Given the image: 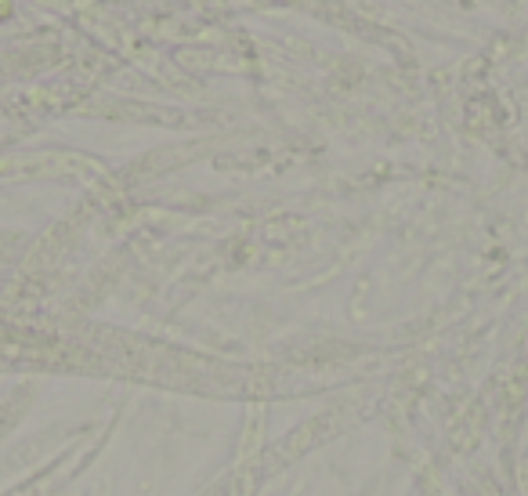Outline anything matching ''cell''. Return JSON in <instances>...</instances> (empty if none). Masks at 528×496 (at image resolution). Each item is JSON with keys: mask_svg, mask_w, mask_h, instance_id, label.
<instances>
[{"mask_svg": "<svg viewBox=\"0 0 528 496\" xmlns=\"http://www.w3.org/2000/svg\"><path fill=\"white\" fill-rule=\"evenodd\" d=\"M11 11H15V4H11V0H0V22H8Z\"/></svg>", "mask_w": 528, "mask_h": 496, "instance_id": "6da1fadb", "label": "cell"}]
</instances>
